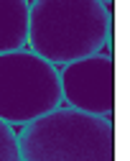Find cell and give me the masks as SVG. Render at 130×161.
<instances>
[{"instance_id":"3","label":"cell","mask_w":130,"mask_h":161,"mask_svg":"<svg viewBox=\"0 0 130 161\" xmlns=\"http://www.w3.org/2000/svg\"><path fill=\"white\" fill-rule=\"evenodd\" d=\"M61 105L59 72L31 49L0 54V120L26 125Z\"/></svg>"},{"instance_id":"7","label":"cell","mask_w":130,"mask_h":161,"mask_svg":"<svg viewBox=\"0 0 130 161\" xmlns=\"http://www.w3.org/2000/svg\"><path fill=\"white\" fill-rule=\"evenodd\" d=\"M100 3H105V5H107V3H115V0H100Z\"/></svg>"},{"instance_id":"6","label":"cell","mask_w":130,"mask_h":161,"mask_svg":"<svg viewBox=\"0 0 130 161\" xmlns=\"http://www.w3.org/2000/svg\"><path fill=\"white\" fill-rule=\"evenodd\" d=\"M0 161H20L18 133L13 130V125L5 123V120H0Z\"/></svg>"},{"instance_id":"2","label":"cell","mask_w":130,"mask_h":161,"mask_svg":"<svg viewBox=\"0 0 130 161\" xmlns=\"http://www.w3.org/2000/svg\"><path fill=\"white\" fill-rule=\"evenodd\" d=\"M20 161H115L112 120L67 105L20 125Z\"/></svg>"},{"instance_id":"4","label":"cell","mask_w":130,"mask_h":161,"mask_svg":"<svg viewBox=\"0 0 130 161\" xmlns=\"http://www.w3.org/2000/svg\"><path fill=\"white\" fill-rule=\"evenodd\" d=\"M61 103L67 108L112 120L115 115V59L112 54H92L64 64L59 72Z\"/></svg>"},{"instance_id":"1","label":"cell","mask_w":130,"mask_h":161,"mask_svg":"<svg viewBox=\"0 0 130 161\" xmlns=\"http://www.w3.org/2000/svg\"><path fill=\"white\" fill-rule=\"evenodd\" d=\"M112 18L100 0H28V44L54 67L100 54Z\"/></svg>"},{"instance_id":"5","label":"cell","mask_w":130,"mask_h":161,"mask_svg":"<svg viewBox=\"0 0 130 161\" xmlns=\"http://www.w3.org/2000/svg\"><path fill=\"white\" fill-rule=\"evenodd\" d=\"M28 0H0V54L26 49Z\"/></svg>"}]
</instances>
